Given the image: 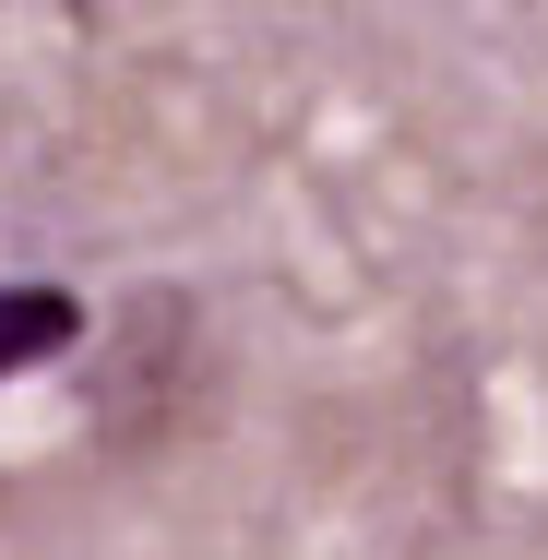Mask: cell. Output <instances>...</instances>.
Here are the masks:
<instances>
[{
  "instance_id": "6da1fadb",
  "label": "cell",
  "mask_w": 548,
  "mask_h": 560,
  "mask_svg": "<svg viewBox=\"0 0 548 560\" xmlns=\"http://www.w3.org/2000/svg\"><path fill=\"white\" fill-rule=\"evenodd\" d=\"M60 346H84V299L72 287H0V382L48 370Z\"/></svg>"
}]
</instances>
